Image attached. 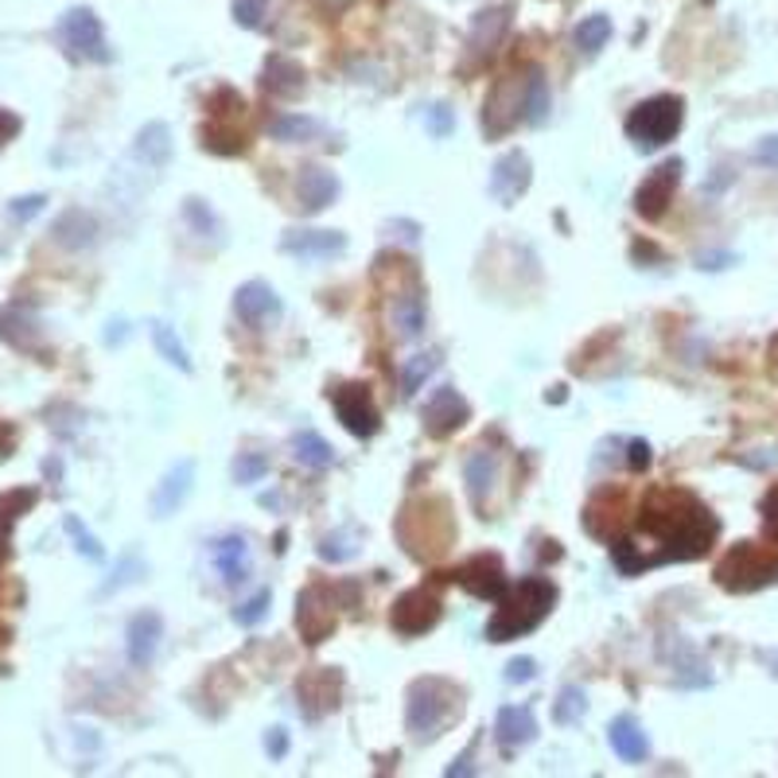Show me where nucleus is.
I'll list each match as a JSON object with an SVG mask.
<instances>
[{"instance_id":"nucleus-1","label":"nucleus","mask_w":778,"mask_h":778,"mask_svg":"<svg viewBox=\"0 0 778 778\" xmlns=\"http://www.w3.org/2000/svg\"><path fill=\"white\" fill-rule=\"evenodd\" d=\"M638 530L654 545V564H674V561H700L720 538V518L689 491H654L643 502L638 514Z\"/></svg>"},{"instance_id":"nucleus-2","label":"nucleus","mask_w":778,"mask_h":778,"mask_svg":"<svg viewBox=\"0 0 778 778\" xmlns=\"http://www.w3.org/2000/svg\"><path fill=\"white\" fill-rule=\"evenodd\" d=\"M561 592L549 576H522L499 596V612L487 623V638L491 643H514V638L538 631L556 607Z\"/></svg>"},{"instance_id":"nucleus-3","label":"nucleus","mask_w":778,"mask_h":778,"mask_svg":"<svg viewBox=\"0 0 778 778\" xmlns=\"http://www.w3.org/2000/svg\"><path fill=\"white\" fill-rule=\"evenodd\" d=\"M463 716V689L444 677H417L409 685L406 724L417 744H432L440 731H448Z\"/></svg>"},{"instance_id":"nucleus-4","label":"nucleus","mask_w":778,"mask_h":778,"mask_svg":"<svg viewBox=\"0 0 778 778\" xmlns=\"http://www.w3.org/2000/svg\"><path fill=\"white\" fill-rule=\"evenodd\" d=\"M685 125V102L677 94H654L646 102H638L627 117V136L635 141V149L658 152L682 133Z\"/></svg>"},{"instance_id":"nucleus-5","label":"nucleus","mask_w":778,"mask_h":778,"mask_svg":"<svg viewBox=\"0 0 778 778\" xmlns=\"http://www.w3.org/2000/svg\"><path fill=\"white\" fill-rule=\"evenodd\" d=\"M778 580V553L755 541H739L716 564V584L728 592H755Z\"/></svg>"},{"instance_id":"nucleus-6","label":"nucleus","mask_w":778,"mask_h":778,"mask_svg":"<svg viewBox=\"0 0 778 778\" xmlns=\"http://www.w3.org/2000/svg\"><path fill=\"white\" fill-rule=\"evenodd\" d=\"M347 596L358 600V588H347V584H339V588H319V584H311V588L300 592V600H296V627H300L304 643L319 646L331 635L335 620H339V607H350Z\"/></svg>"},{"instance_id":"nucleus-7","label":"nucleus","mask_w":778,"mask_h":778,"mask_svg":"<svg viewBox=\"0 0 778 778\" xmlns=\"http://www.w3.org/2000/svg\"><path fill=\"white\" fill-rule=\"evenodd\" d=\"M59 40H63V48L71 51L74 59H86V63H110L113 59L110 43H105L102 20H98V12L86 9V4H74V9H66L63 17H59Z\"/></svg>"},{"instance_id":"nucleus-8","label":"nucleus","mask_w":778,"mask_h":778,"mask_svg":"<svg viewBox=\"0 0 778 778\" xmlns=\"http://www.w3.org/2000/svg\"><path fill=\"white\" fill-rule=\"evenodd\" d=\"M440 615H444V600L437 596V588H413L406 592V596H398V604H393V612H389V623H393V631L398 635H429L432 627L440 623Z\"/></svg>"},{"instance_id":"nucleus-9","label":"nucleus","mask_w":778,"mask_h":778,"mask_svg":"<svg viewBox=\"0 0 778 778\" xmlns=\"http://www.w3.org/2000/svg\"><path fill=\"white\" fill-rule=\"evenodd\" d=\"M335 417L342 421V429L358 440H370L373 432L381 429V417H378V406H373V393L370 386L362 381H350V386H339L335 389Z\"/></svg>"},{"instance_id":"nucleus-10","label":"nucleus","mask_w":778,"mask_h":778,"mask_svg":"<svg viewBox=\"0 0 778 778\" xmlns=\"http://www.w3.org/2000/svg\"><path fill=\"white\" fill-rule=\"evenodd\" d=\"M682 172H685L682 160H666V164L654 167V172L635 187V211L646 223H658L669 211V203H674V195H677V183H682Z\"/></svg>"},{"instance_id":"nucleus-11","label":"nucleus","mask_w":778,"mask_h":778,"mask_svg":"<svg viewBox=\"0 0 778 778\" xmlns=\"http://www.w3.org/2000/svg\"><path fill=\"white\" fill-rule=\"evenodd\" d=\"M522 121V74L518 79H506L487 94V105H483V133L491 141L506 136L510 129Z\"/></svg>"},{"instance_id":"nucleus-12","label":"nucleus","mask_w":778,"mask_h":778,"mask_svg":"<svg viewBox=\"0 0 778 778\" xmlns=\"http://www.w3.org/2000/svg\"><path fill=\"white\" fill-rule=\"evenodd\" d=\"M421 421H424V432H429V437L444 440V437L460 432L463 424L471 421V406H468V398H463L460 389L444 386V389H437V398L421 409Z\"/></svg>"},{"instance_id":"nucleus-13","label":"nucleus","mask_w":778,"mask_h":778,"mask_svg":"<svg viewBox=\"0 0 778 778\" xmlns=\"http://www.w3.org/2000/svg\"><path fill=\"white\" fill-rule=\"evenodd\" d=\"M0 339L17 350H43V319L28 300H12L0 308Z\"/></svg>"},{"instance_id":"nucleus-14","label":"nucleus","mask_w":778,"mask_h":778,"mask_svg":"<svg viewBox=\"0 0 778 778\" xmlns=\"http://www.w3.org/2000/svg\"><path fill=\"white\" fill-rule=\"evenodd\" d=\"M234 316L246 327H273L285 316V304L273 293V285H265V280H246V285L234 293Z\"/></svg>"},{"instance_id":"nucleus-15","label":"nucleus","mask_w":778,"mask_h":778,"mask_svg":"<svg viewBox=\"0 0 778 778\" xmlns=\"http://www.w3.org/2000/svg\"><path fill=\"white\" fill-rule=\"evenodd\" d=\"M533 183V164L522 149H510L506 156L494 160V172H491V195L502 203V207H514L522 199L525 191Z\"/></svg>"},{"instance_id":"nucleus-16","label":"nucleus","mask_w":778,"mask_h":778,"mask_svg":"<svg viewBox=\"0 0 778 778\" xmlns=\"http://www.w3.org/2000/svg\"><path fill=\"white\" fill-rule=\"evenodd\" d=\"M280 249L293 257H304V262H335V257L347 254V234L342 231H311V226H300V231H285L280 238Z\"/></svg>"},{"instance_id":"nucleus-17","label":"nucleus","mask_w":778,"mask_h":778,"mask_svg":"<svg viewBox=\"0 0 778 778\" xmlns=\"http://www.w3.org/2000/svg\"><path fill=\"white\" fill-rule=\"evenodd\" d=\"M296 697H300V708L308 720H319L331 708H339L342 700V674L339 669H316V674L300 677L296 685Z\"/></svg>"},{"instance_id":"nucleus-18","label":"nucleus","mask_w":778,"mask_h":778,"mask_svg":"<svg viewBox=\"0 0 778 778\" xmlns=\"http://www.w3.org/2000/svg\"><path fill=\"white\" fill-rule=\"evenodd\" d=\"M160 638H164V620L156 612H141L125 627V654L133 669H149L156 662Z\"/></svg>"},{"instance_id":"nucleus-19","label":"nucleus","mask_w":778,"mask_h":778,"mask_svg":"<svg viewBox=\"0 0 778 778\" xmlns=\"http://www.w3.org/2000/svg\"><path fill=\"white\" fill-rule=\"evenodd\" d=\"M455 584H463V588L479 600H499L502 592L510 588L506 569H502V561L494 553H483V556H475V561L463 564V569L455 572Z\"/></svg>"},{"instance_id":"nucleus-20","label":"nucleus","mask_w":778,"mask_h":778,"mask_svg":"<svg viewBox=\"0 0 778 778\" xmlns=\"http://www.w3.org/2000/svg\"><path fill=\"white\" fill-rule=\"evenodd\" d=\"M339 175L331 167H319V164H308L296 180V199H300V211L304 215H319L327 211L335 199H339Z\"/></svg>"},{"instance_id":"nucleus-21","label":"nucleus","mask_w":778,"mask_h":778,"mask_svg":"<svg viewBox=\"0 0 778 778\" xmlns=\"http://www.w3.org/2000/svg\"><path fill=\"white\" fill-rule=\"evenodd\" d=\"M499 471H502V460L491 448H475V452L468 455V463H463V483H468V494L479 510H487V502H491L494 487H499Z\"/></svg>"},{"instance_id":"nucleus-22","label":"nucleus","mask_w":778,"mask_h":778,"mask_svg":"<svg viewBox=\"0 0 778 778\" xmlns=\"http://www.w3.org/2000/svg\"><path fill=\"white\" fill-rule=\"evenodd\" d=\"M195 487V460H180L152 491V518H172Z\"/></svg>"},{"instance_id":"nucleus-23","label":"nucleus","mask_w":778,"mask_h":778,"mask_svg":"<svg viewBox=\"0 0 778 778\" xmlns=\"http://www.w3.org/2000/svg\"><path fill=\"white\" fill-rule=\"evenodd\" d=\"M510 28V9H483L471 24V35H468V48L475 55V63H487V59L499 51L502 35Z\"/></svg>"},{"instance_id":"nucleus-24","label":"nucleus","mask_w":778,"mask_h":778,"mask_svg":"<svg viewBox=\"0 0 778 778\" xmlns=\"http://www.w3.org/2000/svg\"><path fill=\"white\" fill-rule=\"evenodd\" d=\"M35 502H40V491H35V487H17V491L0 494V564L9 561V553H12V530H17V522L35 506Z\"/></svg>"},{"instance_id":"nucleus-25","label":"nucleus","mask_w":778,"mask_h":778,"mask_svg":"<svg viewBox=\"0 0 778 778\" xmlns=\"http://www.w3.org/2000/svg\"><path fill=\"white\" fill-rule=\"evenodd\" d=\"M607 739H612V751L620 755L623 762L651 759V736H646L635 716H615L612 728H607Z\"/></svg>"},{"instance_id":"nucleus-26","label":"nucleus","mask_w":778,"mask_h":778,"mask_svg":"<svg viewBox=\"0 0 778 778\" xmlns=\"http://www.w3.org/2000/svg\"><path fill=\"white\" fill-rule=\"evenodd\" d=\"M51 238H55L63 249H86V246H94V238H98V218L82 207H71L55 218Z\"/></svg>"},{"instance_id":"nucleus-27","label":"nucleus","mask_w":778,"mask_h":778,"mask_svg":"<svg viewBox=\"0 0 778 778\" xmlns=\"http://www.w3.org/2000/svg\"><path fill=\"white\" fill-rule=\"evenodd\" d=\"M262 86L273 98H300L304 94V66L288 55H269L262 71Z\"/></svg>"},{"instance_id":"nucleus-28","label":"nucleus","mask_w":778,"mask_h":778,"mask_svg":"<svg viewBox=\"0 0 778 778\" xmlns=\"http://www.w3.org/2000/svg\"><path fill=\"white\" fill-rule=\"evenodd\" d=\"M172 152V129L164 121H149L133 141V160H141L144 167H164Z\"/></svg>"},{"instance_id":"nucleus-29","label":"nucleus","mask_w":778,"mask_h":778,"mask_svg":"<svg viewBox=\"0 0 778 778\" xmlns=\"http://www.w3.org/2000/svg\"><path fill=\"white\" fill-rule=\"evenodd\" d=\"M215 569H218V576L226 580V584H242L246 580V572H249V545H246V538L242 533H231V538H218L215 541Z\"/></svg>"},{"instance_id":"nucleus-30","label":"nucleus","mask_w":778,"mask_h":778,"mask_svg":"<svg viewBox=\"0 0 778 778\" xmlns=\"http://www.w3.org/2000/svg\"><path fill=\"white\" fill-rule=\"evenodd\" d=\"M424 319H429V311H424V296L421 293H398V296H393V304H389V324H393L398 339H417V335L424 331Z\"/></svg>"},{"instance_id":"nucleus-31","label":"nucleus","mask_w":778,"mask_h":778,"mask_svg":"<svg viewBox=\"0 0 778 778\" xmlns=\"http://www.w3.org/2000/svg\"><path fill=\"white\" fill-rule=\"evenodd\" d=\"M494 728H499L502 747H522L538 736V716L525 705H502L499 716H494Z\"/></svg>"},{"instance_id":"nucleus-32","label":"nucleus","mask_w":778,"mask_h":778,"mask_svg":"<svg viewBox=\"0 0 778 778\" xmlns=\"http://www.w3.org/2000/svg\"><path fill=\"white\" fill-rule=\"evenodd\" d=\"M522 121L525 125H545L549 121V82L541 66L522 71Z\"/></svg>"},{"instance_id":"nucleus-33","label":"nucleus","mask_w":778,"mask_h":778,"mask_svg":"<svg viewBox=\"0 0 778 778\" xmlns=\"http://www.w3.org/2000/svg\"><path fill=\"white\" fill-rule=\"evenodd\" d=\"M199 136H203V149L215 152V156H242V152H246V133L234 129V125H226V121L215 117V113L203 121Z\"/></svg>"},{"instance_id":"nucleus-34","label":"nucleus","mask_w":778,"mask_h":778,"mask_svg":"<svg viewBox=\"0 0 778 778\" xmlns=\"http://www.w3.org/2000/svg\"><path fill=\"white\" fill-rule=\"evenodd\" d=\"M324 133V121L308 117V113H277L269 121V136L273 141H288V144H304L311 136Z\"/></svg>"},{"instance_id":"nucleus-35","label":"nucleus","mask_w":778,"mask_h":778,"mask_svg":"<svg viewBox=\"0 0 778 778\" xmlns=\"http://www.w3.org/2000/svg\"><path fill=\"white\" fill-rule=\"evenodd\" d=\"M607 40H612V17H604V12L584 17L576 28H572V43H576L580 55H600Z\"/></svg>"},{"instance_id":"nucleus-36","label":"nucleus","mask_w":778,"mask_h":778,"mask_svg":"<svg viewBox=\"0 0 778 778\" xmlns=\"http://www.w3.org/2000/svg\"><path fill=\"white\" fill-rule=\"evenodd\" d=\"M183 218L203 242H223V218H218V211L207 199H195V195L183 199Z\"/></svg>"},{"instance_id":"nucleus-37","label":"nucleus","mask_w":778,"mask_h":778,"mask_svg":"<svg viewBox=\"0 0 778 778\" xmlns=\"http://www.w3.org/2000/svg\"><path fill=\"white\" fill-rule=\"evenodd\" d=\"M293 452H296V460H300L304 468H316V471H324V468H331V463H335L331 444H327L319 432H308V429L293 437Z\"/></svg>"},{"instance_id":"nucleus-38","label":"nucleus","mask_w":778,"mask_h":778,"mask_svg":"<svg viewBox=\"0 0 778 778\" xmlns=\"http://www.w3.org/2000/svg\"><path fill=\"white\" fill-rule=\"evenodd\" d=\"M437 366H440V350H421V355L409 358L406 370H401V393H406V398H413L417 389H421L424 381L437 373Z\"/></svg>"},{"instance_id":"nucleus-39","label":"nucleus","mask_w":778,"mask_h":778,"mask_svg":"<svg viewBox=\"0 0 778 778\" xmlns=\"http://www.w3.org/2000/svg\"><path fill=\"white\" fill-rule=\"evenodd\" d=\"M584 713H588V693L580 689V685H564L553 705V720L561 724V728H572V724L584 720Z\"/></svg>"},{"instance_id":"nucleus-40","label":"nucleus","mask_w":778,"mask_h":778,"mask_svg":"<svg viewBox=\"0 0 778 778\" xmlns=\"http://www.w3.org/2000/svg\"><path fill=\"white\" fill-rule=\"evenodd\" d=\"M152 342H156V350L167 358V362L175 366V370L191 373V358H187V347H183V339L175 335L172 324H152Z\"/></svg>"},{"instance_id":"nucleus-41","label":"nucleus","mask_w":778,"mask_h":778,"mask_svg":"<svg viewBox=\"0 0 778 778\" xmlns=\"http://www.w3.org/2000/svg\"><path fill=\"white\" fill-rule=\"evenodd\" d=\"M316 553H319V561H327V564H342V561H350V556H358V545L347 530H335L319 541Z\"/></svg>"},{"instance_id":"nucleus-42","label":"nucleus","mask_w":778,"mask_h":778,"mask_svg":"<svg viewBox=\"0 0 778 778\" xmlns=\"http://www.w3.org/2000/svg\"><path fill=\"white\" fill-rule=\"evenodd\" d=\"M269 607H273V592L269 588H257L254 596L246 600V604L234 607V623H238V627H257V623L269 615Z\"/></svg>"},{"instance_id":"nucleus-43","label":"nucleus","mask_w":778,"mask_h":778,"mask_svg":"<svg viewBox=\"0 0 778 778\" xmlns=\"http://www.w3.org/2000/svg\"><path fill=\"white\" fill-rule=\"evenodd\" d=\"M265 471H269V455H262V452L234 455V483L238 487H254L257 479H265Z\"/></svg>"},{"instance_id":"nucleus-44","label":"nucleus","mask_w":778,"mask_h":778,"mask_svg":"<svg viewBox=\"0 0 778 778\" xmlns=\"http://www.w3.org/2000/svg\"><path fill=\"white\" fill-rule=\"evenodd\" d=\"M63 530L71 533V538H74V549H79V553L86 556V561H102V556H105L102 541H98L94 533H90L86 525H82V518L66 514V518H63Z\"/></svg>"},{"instance_id":"nucleus-45","label":"nucleus","mask_w":778,"mask_h":778,"mask_svg":"<svg viewBox=\"0 0 778 778\" xmlns=\"http://www.w3.org/2000/svg\"><path fill=\"white\" fill-rule=\"evenodd\" d=\"M234 20L242 28L262 32V28H269V0H234Z\"/></svg>"},{"instance_id":"nucleus-46","label":"nucleus","mask_w":778,"mask_h":778,"mask_svg":"<svg viewBox=\"0 0 778 778\" xmlns=\"http://www.w3.org/2000/svg\"><path fill=\"white\" fill-rule=\"evenodd\" d=\"M421 117H424V125H429L432 136H452V133H455V113H452V105L432 102V105H424Z\"/></svg>"},{"instance_id":"nucleus-47","label":"nucleus","mask_w":778,"mask_h":778,"mask_svg":"<svg viewBox=\"0 0 778 778\" xmlns=\"http://www.w3.org/2000/svg\"><path fill=\"white\" fill-rule=\"evenodd\" d=\"M141 572H144L141 553H125V556H121V564H117V572H113V580H105V584H102V596L117 592L121 584H129V580H141Z\"/></svg>"},{"instance_id":"nucleus-48","label":"nucleus","mask_w":778,"mask_h":778,"mask_svg":"<svg viewBox=\"0 0 778 778\" xmlns=\"http://www.w3.org/2000/svg\"><path fill=\"white\" fill-rule=\"evenodd\" d=\"M381 234H386V242H401V246H417L421 242V226L409 223V218H389L381 226Z\"/></svg>"},{"instance_id":"nucleus-49","label":"nucleus","mask_w":778,"mask_h":778,"mask_svg":"<svg viewBox=\"0 0 778 778\" xmlns=\"http://www.w3.org/2000/svg\"><path fill=\"white\" fill-rule=\"evenodd\" d=\"M43 207H48V195H20V199L9 203V215L17 218V223H28V218H35Z\"/></svg>"},{"instance_id":"nucleus-50","label":"nucleus","mask_w":778,"mask_h":778,"mask_svg":"<svg viewBox=\"0 0 778 778\" xmlns=\"http://www.w3.org/2000/svg\"><path fill=\"white\" fill-rule=\"evenodd\" d=\"M759 514H762V530H767V538H770V541H778V483L770 487L767 494H762Z\"/></svg>"},{"instance_id":"nucleus-51","label":"nucleus","mask_w":778,"mask_h":778,"mask_svg":"<svg viewBox=\"0 0 778 778\" xmlns=\"http://www.w3.org/2000/svg\"><path fill=\"white\" fill-rule=\"evenodd\" d=\"M475 759H479V736L471 739L468 747H463L460 755H455V762L452 767H444V775L448 778H463V775H475Z\"/></svg>"},{"instance_id":"nucleus-52","label":"nucleus","mask_w":778,"mask_h":778,"mask_svg":"<svg viewBox=\"0 0 778 778\" xmlns=\"http://www.w3.org/2000/svg\"><path fill=\"white\" fill-rule=\"evenodd\" d=\"M623 460H627V468L631 471H646L651 468V444H646V440H627V455H623Z\"/></svg>"},{"instance_id":"nucleus-53","label":"nucleus","mask_w":778,"mask_h":778,"mask_svg":"<svg viewBox=\"0 0 778 778\" xmlns=\"http://www.w3.org/2000/svg\"><path fill=\"white\" fill-rule=\"evenodd\" d=\"M533 677H538V662H533V658H514L506 666V682L510 685H525V682H533Z\"/></svg>"},{"instance_id":"nucleus-54","label":"nucleus","mask_w":778,"mask_h":778,"mask_svg":"<svg viewBox=\"0 0 778 778\" xmlns=\"http://www.w3.org/2000/svg\"><path fill=\"white\" fill-rule=\"evenodd\" d=\"M265 751H269V759H285V755H288V731L285 728L265 731Z\"/></svg>"},{"instance_id":"nucleus-55","label":"nucleus","mask_w":778,"mask_h":778,"mask_svg":"<svg viewBox=\"0 0 778 778\" xmlns=\"http://www.w3.org/2000/svg\"><path fill=\"white\" fill-rule=\"evenodd\" d=\"M20 129H24V121H20L17 113H12V110H4V105H0V144L17 141V136H20Z\"/></svg>"},{"instance_id":"nucleus-56","label":"nucleus","mask_w":778,"mask_h":778,"mask_svg":"<svg viewBox=\"0 0 778 778\" xmlns=\"http://www.w3.org/2000/svg\"><path fill=\"white\" fill-rule=\"evenodd\" d=\"M755 160L767 167H778V136H767V141H759V149H755Z\"/></svg>"},{"instance_id":"nucleus-57","label":"nucleus","mask_w":778,"mask_h":778,"mask_svg":"<svg viewBox=\"0 0 778 778\" xmlns=\"http://www.w3.org/2000/svg\"><path fill=\"white\" fill-rule=\"evenodd\" d=\"M728 262H731V254H700V257H697L700 269H724Z\"/></svg>"},{"instance_id":"nucleus-58","label":"nucleus","mask_w":778,"mask_h":778,"mask_svg":"<svg viewBox=\"0 0 778 778\" xmlns=\"http://www.w3.org/2000/svg\"><path fill=\"white\" fill-rule=\"evenodd\" d=\"M125 335H129V324H121V319H113L110 331H105V342H110V347H113V342H121V339H125Z\"/></svg>"}]
</instances>
